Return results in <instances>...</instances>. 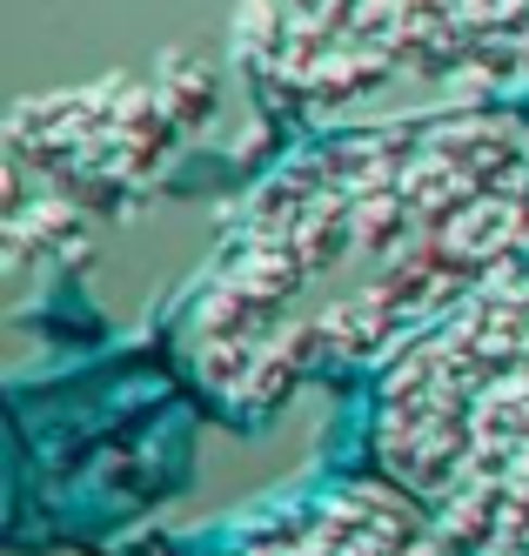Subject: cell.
<instances>
[{
	"label": "cell",
	"instance_id": "6da1fadb",
	"mask_svg": "<svg viewBox=\"0 0 529 556\" xmlns=\"http://www.w3.org/2000/svg\"><path fill=\"white\" fill-rule=\"evenodd\" d=\"M529 262V108L308 135L241 202L175 315V363L228 422L382 376L482 282Z\"/></svg>",
	"mask_w": 529,
	"mask_h": 556
},
{
	"label": "cell",
	"instance_id": "7a4b0ae2",
	"mask_svg": "<svg viewBox=\"0 0 529 556\" xmlns=\"http://www.w3.org/2000/svg\"><path fill=\"white\" fill-rule=\"evenodd\" d=\"M369 463L416 490L469 556H529V262L369 382Z\"/></svg>",
	"mask_w": 529,
	"mask_h": 556
},
{
	"label": "cell",
	"instance_id": "3957f363",
	"mask_svg": "<svg viewBox=\"0 0 529 556\" xmlns=\"http://www.w3.org/2000/svg\"><path fill=\"white\" fill-rule=\"evenodd\" d=\"M262 81L308 135L529 101V0H268Z\"/></svg>",
	"mask_w": 529,
	"mask_h": 556
},
{
	"label": "cell",
	"instance_id": "277c9868",
	"mask_svg": "<svg viewBox=\"0 0 529 556\" xmlns=\"http://www.w3.org/2000/svg\"><path fill=\"white\" fill-rule=\"evenodd\" d=\"M228 556H469L450 530L429 516L416 490H402L389 469L336 476L295 503L249 523Z\"/></svg>",
	"mask_w": 529,
	"mask_h": 556
}]
</instances>
